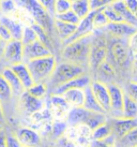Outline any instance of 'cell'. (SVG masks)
Segmentation results:
<instances>
[{"label":"cell","instance_id":"obj_1","mask_svg":"<svg viewBox=\"0 0 137 147\" xmlns=\"http://www.w3.org/2000/svg\"><path fill=\"white\" fill-rule=\"evenodd\" d=\"M106 60H108L116 68L117 72L128 68L130 69L134 60V57L129 46V38H116L107 34Z\"/></svg>","mask_w":137,"mask_h":147},{"label":"cell","instance_id":"obj_2","mask_svg":"<svg viewBox=\"0 0 137 147\" xmlns=\"http://www.w3.org/2000/svg\"><path fill=\"white\" fill-rule=\"evenodd\" d=\"M91 38H92V33L65 44L61 53L62 60L84 65L88 69Z\"/></svg>","mask_w":137,"mask_h":147},{"label":"cell","instance_id":"obj_3","mask_svg":"<svg viewBox=\"0 0 137 147\" xmlns=\"http://www.w3.org/2000/svg\"><path fill=\"white\" fill-rule=\"evenodd\" d=\"M107 58V34L102 29H94L91 38L88 70L95 73L97 68Z\"/></svg>","mask_w":137,"mask_h":147},{"label":"cell","instance_id":"obj_4","mask_svg":"<svg viewBox=\"0 0 137 147\" xmlns=\"http://www.w3.org/2000/svg\"><path fill=\"white\" fill-rule=\"evenodd\" d=\"M66 123L68 126H77V125H86L91 130L97 128L107 121L106 113H97L86 110L85 107H71V110L66 115Z\"/></svg>","mask_w":137,"mask_h":147},{"label":"cell","instance_id":"obj_5","mask_svg":"<svg viewBox=\"0 0 137 147\" xmlns=\"http://www.w3.org/2000/svg\"><path fill=\"white\" fill-rule=\"evenodd\" d=\"M15 2L18 8L29 13L33 21L41 25L49 33V36L52 34L55 29L54 17L43 8L39 0H15Z\"/></svg>","mask_w":137,"mask_h":147},{"label":"cell","instance_id":"obj_6","mask_svg":"<svg viewBox=\"0 0 137 147\" xmlns=\"http://www.w3.org/2000/svg\"><path fill=\"white\" fill-rule=\"evenodd\" d=\"M87 70L88 69L84 65L62 60V62L60 63L57 62L54 73L52 74V76L49 78L47 82L52 85V88H55L63 83H66L77 76H81L83 74L87 73Z\"/></svg>","mask_w":137,"mask_h":147},{"label":"cell","instance_id":"obj_7","mask_svg":"<svg viewBox=\"0 0 137 147\" xmlns=\"http://www.w3.org/2000/svg\"><path fill=\"white\" fill-rule=\"evenodd\" d=\"M34 83H47L57 65V59L52 55L36 58L26 62Z\"/></svg>","mask_w":137,"mask_h":147},{"label":"cell","instance_id":"obj_8","mask_svg":"<svg viewBox=\"0 0 137 147\" xmlns=\"http://www.w3.org/2000/svg\"><path fill=\"white\" fill-rule=\"evenodd\" d=\"M110 97V117H122V109L124 102V90L116 83L110 82L107 84Z\"/></svg>","mask_w":137,"mask_h":147},{"label":"cell","instance_id":"obj_9","mask_svg":"<svg viewBox=\"0 0 137 147\" xmlns=\"http://www.w3.org/2000/svg\"><path fill=\"white\" fill-rule=\"evenodd\" d=\"M2 57L8 62L9 65L19 63L24 61V44L20 40L12 39L5 43Z\"/></svg>","mask_w":137,"mask_h":147},{"label":"cell","instance_id":"obj_10","mask_svg":"<svg viewBox=\"0 0 137 147\" xmlns=\"http://www.w3.org/2000/svg\"><path fill=\"white\" fill-rule=\"evenodd\" d=\"M110 127L111 132L116 136V139H121L123 135L137 127V117L136 118H124V117H110L107 119Z\"/></svg>","mask_w":137,"mask_h":147},{"label":"cell","instance_id":"obj_11","mask_svg":"<svg viewBox=\"0 0 137 147\" xmlns=\"http://www.w3.org/2000/svg\"><path fill=\"white\" fill-rule=\"evenodd\" d=\"M90 88L92 90L97 102L100 103V105L105 111V113L108 114L110 111V97H109L107 84L99 80H92L90 84Z\"/></svg>","mask_w":137,"mask_h":147},{"label":"cell","instance_id":"obj_12","mask_svg":"<svg viewBox=\"0 0 137 147\" xmlns=\"http://www.w3.org/2000/svg\"><path fill=\"white\" fill-rule=\"evenodd\" d=\"M94 14H95V10H92L87 16L81 18L79 23H78V25H77L76 31L73 33L72 37L68 38V40H65L63 42V45L68 44L70 42L76 40V39H79L81 37H85V36H88L90 33H92L94 31V25H93Z\"/></svg>","mask_w":137,"mask_h":147},{"label":"cell","instance_id":"obj_13","mask_svg":"<svg viewBox=\"0 0 137 147\" xmlns=\"http://www.w3.org/2000/svg\"><path fill=\"white\" fill-rule=\"evenodd\" d=\"M52 51L49 49L45 44H43L40 40H36L33 43L24 45V62H27L32 59L44 57L52 55Z\"/></svg>","mask_w":137,"mask_h":147},{"label":"cell","instance_id":"obj_14","mask_svg":"<svg viewBox=\"0 0 137 147\" xmlns=\"http://www.w3.org/2000/svg\"><path fill=\"white\" fill-rule=\"evenodd\" d=\"M102 30H104L108 36L111 37L129 38L136 31L137 27L125 22H120V23H108L104 28H102Z\"/></svg>","mask_w":137,"mask_h":147},{"label":"cell","instance_id":"obj_15","mask_svg":"<svg viewBox=\"0 0 137 147\" xmlns=\"http://www.w3.org/2000/svg\"><path fill=\"white\" fill-rule=\"evenodd\" d=\"M71 110V105L68 104L62 94H50L49 98V112L56 118L62 119L66 117Z\"/></svg>","mask_w":137,"mask_h":147},{"label":"cell","instance_id":"obj_16","mask_svg":"<svg viewBox=\"0 0 137 147\" xmlns=\"http://www.w3.org/2000/svg\"><path fill=\"white\" fill-rule=\"evenodd\" d=\"M91 81H92V78L88 73H85L81 76H77V78H73L68 82L63 83V84L52 88L50 94H62L64 91H66L68 89H72V88H83V89H85L86 87L90 86Z\"/></svg>","mask_w":137,"mask_h":147},{"label":"cell","instance_id":"obj_17","mask_svg":"<svg viewBox=\"0 0 137 147\" xmlns=\"http://www.w3.org/2000/svg\"><path fill=\"white\" fill-rule=\"evenodd\" d=\"M20 97V106L26 114L33 115L36 112H40L44 107L43 99H39L33 97L29 94L27 90H25Z\"/></svg>","mask_w":137,"mask_h":147},{"label":"cell","instance_id":"obj_18","mask_svg":"<svg viewBox=\"0 0 137 147\" xmlns=\"http://www.w3.org/2000/svg\"><path fill=\"white\" fill-rule=\"evenodd\" d=\"M16 138L20 142L21 146H36L40 145L41 138L39 133L30 128H19L16 131Z\"/></svg>","mask_w":137,"mask_h":147},{"label":"cell","instance_id":"obj_19","mask_svg":"<svg viewBox=\"0 0 137 147\" xmlns=\"http://www.w3.org/2000/svg\"><path fill=\"white\" fill-rule=\"evenodd\" d=\"M0 23L2 25H4V26L10 30V32L12 34L13 39H15V40H20V39H21L24 24H23L18 18H16L15 16L1 15V16H0Z\"/></svg>","mask_w":137,"mask_h":147},{"label":"cell","instance_id":"obj_20","mask_svg":"<svg viewBox=\"0 0 137 147\" xmlns=\"http://www.w3.org/2000/svg\"><path fill=\"white\" fill-rule=\"evenodd\" d=\"M10 67L15 72L17 78H19V81L25 87V89H28L29 87H31L34 84L32 75L30 73V71L28 69V65H27L26 62L23 61L19 62V63H15V65H10Z\"/></svg>","mask_w":137,"mask_h":147},{"label":"cell","instance_id":"obj_21","mask_svg":"<svg viewBox=\"0 0 137 147\" xmlns=\"http://www.w3.org/2000/svg\"><path fill=\"white\" fill-rule=\"evenodd\" d=\"M1 74L4 76V78L7 80L8 84L10 85L11 89L13 91V94L15 96H20V94L24 92L25 87L23 86L21 82L19 81V78H17V75L15 74V72L11 69V67L8 65V67H4L2 71H1Z\"/></svg>","mask_w":137,"mask_h":147},{"label":"cell","instance_id":"obj_22","mask_svg":"<svg viewBox=\"0 0 137 147\" xmlns=\"http://www.w3.org/2000/svg\"><path fill=\"white\" fill-rule=\"evenodd\" d=\"M117 70L113 67L108 60H105L104 62H102L101 65L97 68V70L95 71V76L97 78L95 80H99V81H102V82L108 83L113 82V80L116 78L117 76Z\"/></svg>","mask_w":137,"mask_h":147},{"label":"cell","instance_id":"obj_23","mask_svg":"<svg viewBox=\"0 0 137 147\" xmlns=\"http://www.w3.org/2000/svg\"><path fill=\"white\" fill-rule=\"evenodd\" d=\"M63 98L71 105V107H79L85 102V89L83 88H72L68 89L63 94Z\"/></svg>","mask_w":137,"mask_h":147},{"label":"cell","instance_id":"obj_24","mask_svg":"<svg viewBox=\"0 0 137 147\" xmlns=\"http://www.w3.org/2000/svg\"><path fill=\"white\" fill-rule=\"evenodd\" d=\"M54 26H55V30H56L58 37L60 38L62 43L68 40V38L73 36V33L76 31L77 25H73L70 23H65V22L59 21V20H55L54 18Z\"/></svg>","mask_w":137,"mask_h":147},{"label":"cell","instance_id":"obj_25","mask_svg":"<svg viewBox=\"0 0 137 147\" xmlns=\"http://www.w3.org/2000/svg\"><path fill=\"white\" fill-rule=\"evenodd\" d=\"M110 5H111V7L117 11L118 14L122 17L123 22L129 23V24L137 27V16L126 8V5H125V3L123 2V0H117V1L113 2Z\"/></svg>","mask_w":137,"mask_h":147},{"label":"cell","instance_id":"obj_26","mask_svg":"<svg viewBox=\"0 0 137 147\" xmlns=\"http://www.w3.org/2000/svg\"><path fill=\"white\" fill-rule=\"evenodd\" d=\"M83 107H85L86 110L91 111V112H97V113H105L103 107L100 105V103L97 102L92 90L90 88V86L85 88V102Z\"/></svg>","mask_w":137,"mask_h":147},{"label":"cell","instance_id":"obj_27","mask_svg":"<svg viewBox=\"0 0 137 147\" xmlns=\"http://www.w3.org/2000/svg\"><path fill=\"white\" fill-rule=\"evenodd\" d=\"M122 117H124V118H136L137 117V101L134 100L128 94H124Z\"/></svg>","mask_w":137,"mask_h":147},{"label":"cell","instance_id":"obj_28","mask_svg":"<svg viewBox=\"0 0 137 147\" xmlns=\"http://www.w3.org/2000/svg\"><path fill=\"white\" fill-rule=\"evenodd\" d=\"M72 10L79 18H84L92 11L90 0H74L72 2Z\"/></svg>","mask_w":137,"mask_h":147},{"label":"cell","instance_id":"obj_29","mask_svg":"<svg viewBox=\"0 0 137 147\" xmlns=\"http://www.w3.org/2000/svg\"><path fill=\"white\" fill-rule=\"evenodd\" d=\"M32 26V28L36 30V34H38V39L40 40L43 44H45L49 49H52V53H54V43H52V37L49 36V33L45 30L41 25H39L38 23H32L31 24Z\"/></svg>","mask_w":137,"mask_h":147},{"label":"cell","instance_id":"obj_30","mask_svg":"<svg viewBox=\"0 0 137 147\" xmlns=\"http://www.w3.org/2000/svg\"><path fill=\"white\" fill-rule=\"evenodd\" d=\"M111 133H113L111 127H110L108 121H106L105 123L93 129L92 133H91V140H104L105 138H107Z\"/></svg>","mask_w":137,"mask_h":147},{"label":"cell","instance_id":"obj_31","mask_svg":"<svg viewBox=\"0 0 137 147\" xmlns=\"http://www.w3.org/2000/svg\"><path fill=\"white\" fill-rule=\"evenodd\" d=\"M17 7L15 0H0V12L1 15L14 16L16 13Z\"/></svg>","mask_w":137,"mask_h":147},{"label":"cell","instance_id":"obj_32","mask_svg":"<svg viewBox=\"0 0 137 147\" xmlns=\"http://www.w3.org/2000/svg\"><path fill=\"white\" fill-rule=\"evenodd\" d=\"M47 84L46 83H34L31 87L26 89L29 94L39 99H44L47 94Z\"/></svg>","mask_w":137,"mask_h":147},{"label":"cell","instance_id":"obj_33","mask_svg":"<svg viewBox=\"0 0 137 147\" xmlns=\"http://www.w3.org/2000/svg\"><path fill=\"white\" fill-rule=\"evenodd\" d=\"M39 40L38 39V34H36V30L32 28L31 25H24V29H23V34H21V39L20 41L24 45L33 43L34 41Z\"/></svg>","mask_w":137,"mask_h":147},{"label":"cell","instance_id":"obj_34","mask_svg":"<svg viewBox=\"0 0 137 147\" xmlns=\"http://www.w3.org/2000/svg\"><path fill=\"white\" fill-rule=\"evenodd\" d=\"M117 141L118 143L116 144L120 146H137V127Z\"/></svg>","mask_w":137,"mask_h":147},{"label":"cell","instance_id":"obj_35","mask_svg":"<svg viewBox=\"0 0 137 147\" xmlns=\"http://www.w3.org/2000/svg\"><path fill=\"white\" fill-rule=\"evenodd\" d=\"M13 91L7 80L0 72V101H8L12 97Z\"/></svg>","mask_w":137,"mask_h":147},{"label":"cell","instance_id":"obj_36","mask_svg":"<svg viewBox=\"0 0 137 147\" xmlns=\"http://www.w3.org/2000/svg\"><path fill=\"white\" fill-rule=\"evenodd\" d=\"M54 18H55V20L62 21V22H65V23H70V24H73V25H78V23L81 21V18L77 16V14L73 11L72 9L64 13L57 14V15L54 16Z\"/></svg>","mask_w":137,"mask_h":147},{"label":"cell","instance_id":"obj_37","mask_svg":"<svg viewBox=\"0 0 137 147\" xmlns=\"http://www.w3.org/2000/svg\"><path fill=\"white\" fill-rule=\"evenodd\" d=\"M108 23H109V21H108V18H107V16L105 15L104 11H103V8L95 10V14H94V18H93L94 29L104 28Z\"/></svg>","mask_w":137,"mask_h":147},{"label":"cell","instance_id":"obj_38","mask_svg":"<svg viewBox=\"0 0 137 147\" xmlns=\"http://www.w3.org/2000/svg\"><path fill=\"white\" fill-rule=\"evenodd\" d=\"M68 128V123H63V121H56V123L52 125V134L55 139H59L60 136L64 135V133L66 132Z\"/></svg>","mask_w":137,"mask_h":147},{"label":"cell","instance_id":"obj_39","mask_svg":"<svg viewBox=\"0 0 137 147\" xmlns=\"http://www.w3.org/2000/svg\"><path fill=\"white\" fill-rule=\"evenodd\" d=\"M103 11H104L105 15L108 18L109 23H120V22H123L122 17L118 14L117 11H116L110 4L104 7V8H103Z\"/></svg>","mask_w":137,"mask_h":147},{"label":"cell","instance_id":"obj_40","mask_svg":"<svg viewBox=\"0 0 137 147\" xmlns=\"http://www.w3.org/2000/svg\"><path fill=\"white\" fill-rule=\"evenodd\" d=\"M72 9V1L70 0H56L55 2V15L64 13Z\"/></svg>","mask_w":137,"mask_h":147},{"label":"cell","instance_id":"obj_41","mask_svg":"<svg viewBox=\"0 0 137 147\" xmlns=\"http://www.w3.org/2000/svg\"><path fill=\"white\" fill-rule=\"evenodd\" d=\"M125 94H128L129 96H131L134 100H136L137 101V82L129 81V83L126 84Z\"/></svg>","mask_w":137,"mask_h":147},{"label":"cell","instance_id":"obj_42","mask_svg":"<svg viewBox=\"0 0 137 147\" xmlns=\"http://www.w3.org/2000/svg\"><path fill=\"white\" fill-rule=\"evenodd\" d=\"M115 1L117 0H90V4L92 10H97V9L104 8L108 4H111Z\"/></svg>","mask_w":137,"mask_h":147},{"label":"cell","instance_id":"obj_43","mask_svg":"<svg viewBox=\"0 0 137 147\" xmlns=\"http://www.w3.org/2000/svg\"><path fill=\"white\" fill-rule=\"evenodd\" d=\"M40 3L43 5V8L52 15V17L55 16V2L56 0H39Z\"/></svg>","mask_w":137,"mask_h":147},{"label":"cell","instance_id":"obj_44","mask_svg":"<svg viewBox=\"0 0 137 147\" xmlns=\"http://www.w3.org/2000/svg\"><path fill=\"white\" fill-rule=\"evenodd\" d=\"M0 39L3 42H5V43L9 41H11L13 39L12 34L10 32V30H9L4 25L1 24V23H0Z\"/></svg>","mask_w":137,"mask_h":147},{"label":"cell","instance_id":"obj_45","mask_svg":"<svg viewBox=\"0 0 137 147\" xmlns=\"http://www.w3.org/2000/svg\"><path fill=\"white\" fill-rule=\"evenodd\" d=\"M129 46L133 55L137 53V30L129 37Z\"/></svg>","mask_w":137,"mask_h":147},{"label":"cell","instance_id":"obj_46","mask_svg":"<svg viewBox=\"0 0 137 147\" xmlns=\"http://www.w3.org/2000/svg\"><path fill=\"white\" fill-rule=\"evenodd\" d=\"M7 146L8 147H19L21 146L20 142L16 138V135L10 134L7 136Z\"/></svg>","mask_w":137,"mask_h":147},{"label":"cell","instance_id":"obj_47","mask_svg":"<svg viewBox=\"0 0 137 147\" xmlns=\"http://www.w3.org/2000/svg\"><path fill=\"white\" fill-rule=\"evenodd\" d=\"M130 81H133V82H137V60L134 59L131 68H130Z\"/></svg>","mask_w":137,"mask_h":147},{"label":"cell","instance_id":"obj_48","mask_svg":"<svg viewBox=\"0 0 137 147\" xmlns=\"http://www.w3.org/2000/svg\"><path fill=\"white\" fill-rule=\"evenodd\" d=\"M123 2L125 3L126 8L129 9L131 12L134 13V14L136 15L137 14V0H123Z\"/></svg>","mask_w":137,"mask_h":147},{"label":"cell","instance_id":"obj_49","mask_svg":"<svg viewBox=\"0 0 137 147\" xmlns=\"http://www.w3.org/2000/svg\"><path fill=\"white\" fill-rule=\"evenodd\" d=\"M7 146V136L0 132V147H5Z\"/></svg>","mask_w":137,"mask_h":147},{"label":"cell","instance_id":"obj_50","mask_svg":"<svg viewBox=\"0 0 137 147\" xmlns=\"http://www.w3.org/2000/svg\"><path fill=\"white\" fill-rule=\"evenodd\" d=\"M4 121H5V117H4L3 109H2V105H1V101H0V127L3 125Z\"/></svg>","mask_w":137,"mask_h":147},{"label":"cell","instance_id":"obj_51","mask_svg":"<svg viewBox=\"0 0 137 147\" xmlns=\"http://www.w3.org/2000/svg\"><path fill=\"white\" fill-rule=\"evenodd\" d=\"M4 45H5V42H3L0 39V56H2V54H3Z\"/></svg>","mask_w":137,"mask_h":147},{"label":"cell","instance_id":"obj_52","mask_svg":"<svg viewBox=\"0 0 137 147\" xmlns=\"http://www.w3.org/2000/svg\"><path fill=\"white\" fill-rule=\"evenodd\" d=\"M133 57H134V59H136V60H137V53H136V54H134Z\"/></svg>","mask_w":137,"mask_h":147},{"label":"cell","instance_id":"obj_53","mask_svg":"<svg viewBox=\"0 0 137 147\" xmlns=\"http://www.w3.org/2000/svg\"><path fill=\"white\" fill-rule=\"evenodd\" d=\"M70 1H72V2H73V1H74V0H70Z\"/></svg>","mask_w":137,"mask_h":147},{"label":"cell","instance_id":"obj_54","mask_svg":"<svg viewBox=\"0 0 137 147\" xmlns=\"http://www.w3.org/2000/svg\"><path fill=\"white\" fill-rule=\"evenodd\" d=\"M0 16H1V12H0Z\"/></svg>","mask_w":137,"mask_h":147},{"label":"cell","instance_id":"obj_55","mask_svg":"<svg viewBox=\"0 0 137 147\" xmlns=\"http://www.w3.org/2000/svg\"><path fill=\"white\" fill-rule=\"evenodd\" d=\"M0 128H1V127H0Z\"/></svg>","mask_w":137,"mask_h":147},{"label":"cell","instance_id":"obj_56","mask_svg":"<svg viewBox=\"0 0 137 147\" xmlns=\"http://www.w3.org/2000/svg\"><path fill=\"white\" fill-rule=\"evenodd\" d=\"M136 15H137V14H136Z\"/></svg>","mask_w":137,"mask_h":147}]
</instances>
